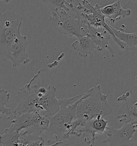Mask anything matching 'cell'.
I'll use <instances>...</instances> for the list:
<instances>
[{
  "instance_id": "obj_1",
  "label": "cell",
  "mask_w": 137,
  "mask_h": 146,
  "mask_svg": "<svg viewBox=\"0 0 137 146\" xmlns=\"http://www.w3.org/2000/svg\"><path fill=\"white\" fill-rule=\"evenodd\" d=\"M52 13L49 21L61 33L77 38L87 36L89 24L84 15L72 3L66 1H43Z\"/></svg>"
},
{
  "instance_id": "obj_2",
  "label": "cell",
  "mask_w": 137,
  "mask_h": 146,
  "mask_svg": "<svg viewBox=\"0 0 137 146\" xmlns=\"http://www.w3.org/2000/svg\"><path fill=\"white\" fill-rule=\"evenodd\" d=\"M113 111L107 100V95L101 92L100 85L94 86L82 95L77 103L76 119L71 123L70 129L64 135L76 132L86 122L98 116L104 117Z\"/></svg>"
},
{
  "instance_id": "obj_3",
  "label": "cell",
  "mask_w": 137,
  "mask_h": 146,
  "mask_svg": "<svg viewBox=\"0 0 137 146\" xmlns=\"http://www.w3.org/2000/svg\"><path fill=\"white\" fill-rule=\"evenodd\" d=\"M82 95L70 98L58 99L59 111L49 118V124L46 133L54 135L55 142L60 141L64 134L70 129L71 123L76 119L77 103Z\"/></svg>"
},
{
  "instance_id": "obj_4",
  "label": "cell",
  "mask_w": 137,
  "mask_h": 146,
  "mask_svg": "<svg viewBox=\"0 0 137 146\" xmlns=\"http://www.w3.org/2000/svg\"><path fill=\"white\" fill-rule=\"evenodd\" d=\"M23 17L15 10L9 9L0 13V58L8 59L13 40L18 28L21 26Z\"/></svg>"
},
{
  "instance_id": "obj_5",
  "label": "cell",
  "mask_w": 137,
  "mask_h": 146,
  "mask_svg": "<svg viewBox=\"0 0 137 146\" xmlns=\"http://www.w3.org/2000/svg\"><path fill=\"white\" fill-rule=\"evenodd\" d=\"M45 69L39 70L30 82L23 86L18 91L16 95L17 106L13 111V115L7 118L10 119L13 116L21 115L24 113L37 112L36 105L39 100L43 96V94L39 92V87L37 85H32L36 79Z\"/></svg>"
},
{
  "instance_id": "obj_6",
  "label": "cell",
  "mask_w": 137,
  "mask_h": 146,
  "mask_svg": "<svg viewBox=\"0 0 137 146\" xmlns=\"http://www.w3.org/2000/svg\"><path fill=\"white\" fill-rule=\"evenodd\" d=\"M78 5L76 6V9L82 13L90 26L95 28H103L108 31L111 35L114 41L117 43L121 49L127 50L126 46L123 42L117 39L111 30L109 24L105 21V17L101 13L100 7L98 4L93 5L87 1H77Z\"/></svg>"
},
{
  "instance_id": "obj_7",
  "label": "cell",
  "mask_w": 137,
  "mask_h": 146,
  "mask_svg": "<svg viewBox=\"0 0 137 146\" xmlns=\"http://www.w3.org/2000/svg\"><path fill=\"white\" fill-rule=\"evenodd\" d=\"M117 101L122 104L116 119H118L121 123H131L137 126V90L126 92L119 96Z\"/></svg>"
},
{
  "instance_id": "obj_8",
  "label": "cell",
  "mask_w": 137,
  "mask_h": 146,
  "mask_svg": "<svg viewBox=\"0 0 137 146\" xmlns=\"http://www.w3.org/2000/svg\"><path fill=\"white\" fill-rule=\"evenodd\" d=\"M137 127L131 123L123 124L120 129L107 126L105 132L107 137L103 143H107V146H131L134 130Z\"/></svg>"
},
{
  "instance_id": "obj_9",
  "label": "cell",
  "mask_w": 137,
  "mask_h": 146,
  "mask_svg": "<svg viewBox=\"0 0 137 146\" xmlns=\"http://www.w3.org/2000/svg\"><path fill=\"white\" fill-rule=\"evenodd\" d=\"M21 26L17 30L8 57V59L12 62L13 67H17L20 64H26L31 61L26 52L27 36L21 35Z\"/></svg>"
},
{
  "instance_id": "obj_10",
  "label": "cell",
  "mask_w": 137,
  "mask_h": 146,
  "mask_svg": "<svg viewBox=\"0 0 137 146\" xmlns=\"http://www.w3.org/2000/svg\"><path fill=\"white\" fill-rule=\"evenodd\" d=\"M56 88L54 86H48L46 92L39 100L36 105L37 111L50 118L60 110V103L56 98Z\"/></svg>"
},
{
  "instance_id": "obj_11",
  "label": "cell",
  "mask_w": 137,
  "mask_h": 146,
  "mask_svg": "<svg viewBox=\"0 0 137 146\" xmlns=\"http://www.w3.org/2000/svg\"><path fill=\"white\" fill-rule=\"evenodd\" d=\"M87 36L95 44L96 49L98 51L107 49L110 52L111 57H115L114 49L109 42V40L110 39L111 35L108 31L103 28H95L89 25Z\"/></svg>"
},
{
  "instance_id": "obj_12",
  "label": "cell",
  "mask_w": 137,
  "mask_h": 146,
  "mask_svg": "<svg viewBox=\"0 0 137 146\" xmlns=\"http://www.w3.org/2000/svg\"><path fill=\"white\" fill-rule=\"evenodd\" d=\"M108 122L109 120H105L103 116L100 115L86 122L76 132L78 134H90L92 139L90 140L94 145L96 134L105 133Z\"/></svg>"
},
{
  "instance_id": "obj_13",
  "label": "cell",
  "mask_w": 137,
  "mask_h": 146,
  "mask_svg": "<svg viewBox=\"0 0 137 146\" xmlns=\"http://www.w3.org/2000/svg\"><path fill=\"white\" fill-rule=\"evenodd\" d=\"M121 1H116L113 3L107 5L100 8V10L105 17H108L110 19V25L115 22L119 21L122 18L131 15V11L130 9H124V7L120 5Z\"/></svg>"
},
{
  "instance_id": "obj_14",
  "label": "cell",
  "mask_w": 137,
  "mask_h": 146,
  "mask_svg": "<svg viewBox=\"0 0 137 146\" xmlns=\"http://www.w3.org/2000/svg\"><path fill=\"white\" fill-rule=\"evenodd\" d=\"M28 139L19 133L13 126L5 129L0 135V143L2 146H25Z\"/></svg>"
},
{
  "instance_id": "obj_15",
  "label": "cell",
  "mask_w": 137,
  "mask_h": 146,
  "mask_svg": "<svg viewBox=\"0 0 137 146\" xmlns=\"http://www.w3.org/2000/svg\"><path fill=\"white\" fill-rule=\"evenodd\" d=\"M47 146H95L87 134H78L76 132L63 136L62 140L53 143H48Z\"/></svg>"
},
{
  "instance_id": "obj_16",
  "label": "cell",
  "mask_w": 137,
  "mask_h": 146,
  "mask_svg": "<svg viewBox=\"0 0 137 146\" xmlns=\"http://www.w3.org/2000/svg\"><path fill=\"white\" fill-rule=\"evenodd\" d=\"M49 124V118L41 115L39 112H35L32 117L31 126L21 133L24 135L38 136L39 134L46 132Z\"/></svg>"
},
{
  "instance_id": "obj_17",
  "label": "cell",
  "mask_w": 137,
  "mask_h": 146,
  "mask_svg": "<svg viewBox=\"0 0 137 146\" xmlns=\"http://www.w3.org/2000/svg\"><path fill=\"white\" fill-rule=\"evenodd\" d=\"M72 47L79 56L84 58L87 57L96 49V46L88 36L77 38V40L72 44Z\"/></svg>"
},
{
  "instance_id": "obj_18",
  "label": "cell",
  "mask_w": 137,
  "mask_h": 146,
  "mask_svg": "<svg viewBox=\"0 0 137 146\" xmlns=\"http://www.w3.org/2000/svg\"><path fill=\"white\" fill-rule=\"evenodd\" d=\"M109 25L116 37L125 44L127 50H131L136 48L137 46V32L125 33L123 31H118L110 24Z\"/></svg>"
},
{
  "instance_id": "obj_19",
  "label": "cell",
  "mask_w": 137,
  "mask_h": 146,
  "mask_svg": "<svg viewBox=\"0 0 137 146\" xmlns=\"http://www.w3.org/2000/svg\"><path fill=\"white\" fill-rule=\"evenodd\" d=\"M34 112L24 113L19 116H13L11 125L18 132L23 129H27L31 126Z\"/></svg>"
},
{
  "instance_id": "obj_20",
  "label": "cell",
  "mask_w": 137,
  "mask_h": 146,
  "mask_svg": "<svg viewBox=\"0 0 137 146\" xmlns=\"http://www.w3.org/2000/svg\"><path fill=\"white\" fill-rule=\"evenodd\" d=\"M10 96V94L8 90L5 89L0 90V113L6 115H10L11 114V109L5 107L9 101ZM1 119H2L1 117H0Z\"/></svg>"
},
{
  "instance_id": "obj_21",
  "label": "cell",
  "mask_w": 137,
  "mask_h": 146,
  "mask_svg": "<svg viewBox=\"0 0 137 146\" xmlns=\"http://www.w3.org/2000/svg\"><path fill=\"white\" fill-rule=\"evenodd\" d=\"M25 146H47L45 143V141L43 137H38L35 140H30L28 139V142Z\"/></svg>"
},
{
  "instance_id": "obj_22",
  "label": "cell",
  "mask_w": 137,
  "mask_h": 146,
  "mask_svg": "<svg viewBox=\"0 0 137 146\" xmlns=\"http://www.w3.org/2000/svg\"><path fill=\"white\" fill-rule=\"evenodd\" d=\"M137 140V127L134 129V132H133V134L132 137V139H131V141L132 142H133Z\"/></svg>"
},
{
  "instance_id": "obj_23",
  "label": "cell",
  "mask_w": 137,
  "mask_h": 146,
  "mask_svg": "<svg viewBox=\"0 0 137 146\" xmlns=\"http://www.w3.org/2000/svg\"><path fill=\"white\" fill-rule=\"evenodd\" d=\"M136 25L137 26V22H136Z\"/></svg>"
}]
</instances>
